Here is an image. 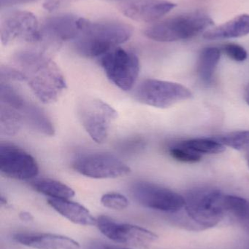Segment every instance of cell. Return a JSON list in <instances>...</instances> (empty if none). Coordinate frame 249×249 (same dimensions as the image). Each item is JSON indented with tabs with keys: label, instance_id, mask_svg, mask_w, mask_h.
Wrapping results in <instances>:
<instances>
[{
	"label": "cell",
	"instance_id": "1",
	"mask_svg": "<svg viewBox=\"0 0 249 249\" xmlns=\"http://www.w3.org/2000/svg\"><path fill=\"white\" fill-rule=\"evenodd\" d=\"M13 60L34 94L42 103H54L67 89V82L59 67L45 54L35 51H19Z\"/></svg>",
	"mask_w": 249,
	"mask_h": 249
},
{
	"label": "cell",
	"instance_id": "2",
	"mask_svg": "<svg viewBox=\"0 0 249 249\" xmlns=\"http://www.w3.org/2000/svg\"><path fill=\"white\" fill-rule=\"evenodd\" d=\"M80 33L75 39L76 51L86 58H101L133 36L130 25L118 21H92L80 18Z\"/></svg>",
	"mask_w": 249,
	"mask_h": 249
},
{
	"label": "cell",
	"instance_id": "3",
	"mask_svg": "<svg viewBox=\"0 0 249 249\" xmlns=\"http://www.w3.org/2000/svg\"><path fill=\"white\" fill-rule=\"evenodd\" d=\"M225 194L213 188L196 189L185 198L184 225L194 230H206L217 225L227 214Z\"/></svg>",
	"mask_w": 249,
	"mask_h": 249
},
{
	"label": "cell",
	"instance_id": "4",
	"mask_svg": "<svg viewBox=\"0 0 249 249\" xmlns=\"http://www.w3.org/2000/svg\"><path fill=\"white\" fill-rule=\"evenodd\" d=\"M213 25V20L206 15L190 13L155 23L147 28L144 34L156 42H176L194 37Z\"/></svg>",
	"mask_w": 249,
	"mask_h": 249
},
{
	"label": "cell",
	"instance_id": "5",
	"mask_svg": "<svg viewBox=\"0 0 249 249\" xmlns=\"http://www.w3.org/2000/svg\"><path fill=\"white\" fill-rule=\"evenodd\" d=\"M108 80L124 91L133 89L140 73V61L133 52L117 47L100 58Z\"/></svg>",
	"mask_w": 249,
	"mask_h": 249
},
{
	"label": "cell",
	"instance_id": "6",
	"mask_svg": "<svg viewBox=\"0 0 249 249\" xmlns=\"http://www.w3.org/2000/svg\"><path fill=\"white\" fill-rule=\"evenodd\" d=\"M192 96L191 90L183 85L155 79L142 82L135 91V98L139 102L160 109L171 107Z\"/></svg>",
	"mask_w": 249,
	"mask_h": 249
},
{
	"label": "cell",
	"instance_id": "7",
	"mask_svg": "<svg viewBox=\"0 0 249 249\" xmlns=\"http://www.w3.org/2000/svg\"><path fill=\"white\" fill-rule=\"evenodd\" d=\"M0 104L15 109L24 125L32 130L45 136H52L55 133L54 124L42 109L26 100L6 82H1L0 85Z\"/></svg>",
	"mask_w": 249,
	"mask_h": 249
},
{
	"label": "cell",
	"instance_id": "8",
	"mask_svg": "<svg viewBox=\"0 0 249 249\" xmlns=\"http://www.w3.org/2000/svg\"><path fill=\"white\" fill-rule=\"evenodd\" d=\"M77 114L83 128L97 143L105 142L111 124L118 118V112L111 105L96 99L83 101L79 106Z\"/></svg>",
	"mask_w": 249,
	"mask_h": 249
},
{
	"label": "cell",
	"instance_id": "9",
	"mask_svg": "<svg viewBox=\"0 0 249 249\" xmlns=\"http://www.w3.org/2000/svg\"><path fill=\"white\" fill-rule=\"evenodd\" d=\"M75 171L96 179L125 177L131 168L114 155L105 152H92L77 157L73 163Z\"/></svg>",
	"mask_w": 249,
	"mask_h": 249
},
{
	"label": "cell",
	"instance_id": "10",
	"mask_svg": "<svg viewBox=\"0 0 249 249\" xmlns=\"http://www.w3.org/2000/svg\"><path fill=\"white\" fill-rule=\"evenodd\" d=\"M133 198L148 209L177 213L184 209L185 198L169 189L146 181H137L131 187Z\"/></svg>",
	"mask_w": 249,
	"mask_h": 249
},
{
	"label": "cell",
	"instance_id": "11",
	"mask_svg": "<svg viewBox=\"0 0 249 249\" xmlns=\"http://www.w3.org/2000/svg\"><path fill=\"white\" fill-rule=\"evenodd\" d=\"M96 227L105 237L118 244L136 248H147L158 239L149 230L130 224L119 223L110 217H98Z\"/></svg>",
	"mask_w": 249,
	"mask_h": 249
},
{
	"label": "cell",
	"instance_id": "12",
	"mask_svg": "<svg viewBox=\"0 0 249 249\" xmlns=\"http://www.w3.org/2000/svg\"><path fill=\"white\" fill-rule=\"evenodd\" d=\"M0 171L8 178L29 180L39 173L36 160L19 146L7 143L0 144Z\"/></svg>",
	"mask_w": 249,
	"mask_h": 249
},
{
	"label": "cell",
	"instance_id": "13",
	"mask_svg": "<svg viewBox=\"0 0 249 249\" xmlns=\"http://www.w3.org/2000/svg\"><path fill=\"white\" fill-rule=\"evenodd\" d=\"M0 35L3 45H7L17 39L29 42H39L40 28L33 13L28 11H16L2 20Z\"/></svg>",
	"mask_w": 249,
	"mask_h": 249
},
{
	"label": "cell",
	"instance_id": "14",
	"mask_svg": "<svg viewBox=\"0 0 249 249\" xmlns=\"http://www.w3.org/2000/svg\"><path fill=\"white\" fill-rule=\"evenodd\" d=\"M79 18L72 15H59L46 19L40 28L39 42L58 44L75 40L80 33Z\"/></svg>",
	"mask_w": 249,
	"mask_h": 249
},
{
	"label": "cell",
	"instance_id": "15",
	"mask_svg": "<svg viewBox=\"0 0 249 249\" xmlns=\"http://www.w3.org/2000/svg\"><path fill=\"white\" fill-rule=\"evenodd\" d=\"M176 4L166 0H129L121 4V13L132 20L154 22L168 14Z\"/></svg>",
	"mask_w": 249,
	"mask_h": 249
},
{
	"label": "cell",
	"instance_id": "16",
	"mask_svg": "<svg viewBox=\"0 0 249 249\" xmlns=\"http://www.w3.org/2000/svg\"><path fill=\"white\" fill-rule=\"evenodd\" d=\"M13 239L17 243L35 249H80L77 241L55 234L19 233Z\"/></svg>",
	"mask_w": 249,
	"mask_h": 249
},
{
	"label": "cell",
	"instance_id": "17",
	"mask_svg": "<svg viewBox=\"0 0 249 249\" xmlns=\"http://www.w3.org/2000/svg\"><path fill=\"white\" fill-rule=\"evenodd\" d=\"M48 203L56 212L73 223L83 226H96L95 219L89 210L82 205L68 199L49 198Z\"/></svg>",
	"mask_w": 249,
	"mask_h": 249
},
{
	"label": "cell",
	"instance_id": "18",
	"mask_svg": "<svg viewBox=\"0 0 249 249\" xmlns=\"http://www.w3.org/2000/svg\"><path fill=\"white\" fill-rule=\"evenodd\" d=\"M249 34V14H243L220 26L206 31L203 34V37L209 40H216L241 37Z\"/></svg>",
	"mask_w": 249,
	"mask_h": 249
},
{
	"label": "cell",
	"instance_id": "19",
	"mask_svg": "<svg viewBox=\"0 0 249 249\" xmlns=\"http://www.w3.org/2000/svg\"><path fill=\"white\" fill-rule=\"evenodd\" d=\"M34 190L50 198L70 199L75 196V191L61 181L51 178H39L31 183Z\"/></svg>",
	"mask_w": 249,
	"mask_h": 249
},
{
	"label": "cell",
	"instance_id": "20",
	"mask_svg": "<svg viewBox=\"0 0 249 249\" xmlns=\"http://www.w3.org/2000/svg\"><path fill=\"white\" fill-rule=\"evenodd\" d=\"M221 51L214 47L202 51L197 62V74L205 83H210L220 60Z\"/></svg>",
	"mask_w": 249,
	"mask_h": 249
},
{
	"label": "cell",
	"instance_id": "21",
	"mask_svg": "<svg viewBox=\"0 0 249 249\" xmlns=\"http://www.w3.org/2000/svg\"><path fill=\"white\" fill-rule=\"evenodd\" d=\"M225 206L227 213L232 215L240 226L249 234V200L238 196L225 195Z\"/></svg>",
	"mask_w": 249,
	"mask_h": 249
},
{
	"label": "cell",
	"instance_id": "22",
	"mask_svg": "<svg viewBox=\"0 0 249 249\" xmlns=\"http://www.w3.org/2000/svg\"><path fill=\"white\" fill-rule=\"evenodd\" d=\"M174 144L190 149L201 155L203 154L211 155L222 153L225 150V146L213 138L188 139L176 142Z\"/></svg>",
	"mask_w": 249,
	"mask_h": 249
},
{
	"label": "cell",
	"instance_id": "23",
	"mask_svg": "<svg viewBox=\"0 0 249 249\" xmlns=\"http://www.w3.org/2000/svg\"><path fill=\"white\" fill-rule=\"evenodd\" d=\"M24 125L23 120L13 108L0 104V130L1 135L14 136L19 133L22 126Z\"/></svg>",
	"mask_w": 249,
	"mask_h": 249
},
{
	"label": "cell",
	"instance_id": "24",
	"mask_svg": "<svg viewBox=\"0 0 249 249\" xmlns=\"http://www.w3.org/2000/svg\"><path fill=\"white\" fill-rule=\"evenodd\" d=\"M212 138L235 150L245 152L249 148V130L230 132Z\"/></svg>",
	"mask_w": 249,
	"mask_h": 249
},
{
	"label": "cell",
	"instance_id": "25",
	"mask_svg": "<svg viewBox=\"0 0 249 249\" xmlns=\"http://www.w3.org/2000/svg\"><path fill=\"white\" fill-rule=\"evenodd\" d=\"M101 203L104 207L113 210H124L129 206V200L125 196L116 193H109L101 197Z\"/></svg>",
	"mask_w": 249,
	"mask_h": 249
},
{
	"label": "cell",
	"instance_id": "26",
	"mask_svg": "<svg viewBox=\"0 0 249 249\" xmlns=\"http://www.w3.org/2000/svg\"><path fill=\"white\" fill-rule=\"evenodd\" d=\"M169 153L172 158L181 162L194 163L199 162L202 159V155L200 154L196 153L186 148L177 146L174 143L170 146Z\"/></svg>",
	"mask_w": 249,
	"mask_h": 249
},
{
	"label": "cell",
	"instance_id": "27",
	"mask_svg": "<svg viewBox=\"0 0 249 249\" xmlns=\"http://www.w3.org/2000/svg\"><path fill=\"white\" fill-rule=\"evenodd\" d=\"M222 51L224 53L226 54L227 56L238 62H243L248 57V53L245 48L238 44H225L222 46Z\"/></svg>",
	"mask_w": 249,
	"mask_h": 249
},
{
	"label": "cell",
	"instance_id": "28",
	"mask_svg": "<svg viewBox=\"0 0 249 249\" xmlns=\"http://www.w3.org/2000/svg\"><path fill=\"white\" fill-rule=\"evenodd\" d=\"M145 141L141 138H130L123 141L118 144V149L124 153H136L144 149Z\"/></svg>",
	"mask_w": 249,
	"mask_h": 249
},
{
	"label": "cell",
	"instance_id": "29",
	"mask_svg": "<svg viewBox=\"0 0 249 249\" xmlns=\"http://www.w3.org/2000/svg\"><path fill=\"white\" fill-rule=\"evenodd\" d=\"M0 77H1V81L16 80V81L26 82L24 74L20 70L17 68L8 67V66H1L0 69Z\"/></svg>",
	"mask_w": 249,
	"mask_h": 249
},
{
	"label": "cell",
	"instance_id": "30",
	"mask_svg": "<svg viewBox=\"0 0 249 249\" xmlns=\"http://www.w3.org/2000/svg\"><path fill=\"white\" fill-rule=\"evenodd\" d=\"M79 1L81 0H45L43 7L48 11H53Z\"/></svg>",
	"mask_w": 249,
	"mask_h": 249
},
{
	"label": "cell",
	"instance_id": "31",
	"mask_svg": "<svg viewBox=\"0 0 249 249\" xmlns=\"http://www.w3.org/2000/svg\"><path fill=\"white\" fill-rule=\"evenodd\" d=\"M86 249H129L122 248V247H116V246L111 245V244H105L99 241H93L90 243L86 247Z\"/></svg>",
	"mask_w": 249,
	"mask_h": 249
},
{
	"label": "cell",
	"instance_id": "32",
	"mask_svg": "<svg viewBox=\"0 0 249 249\" xmlns=\"http://www.w3.org/2000/svg\"><path fill=\"white\" fill-rule=\"evenodd\" d=\"M19 218H20V220L25 222H32L34 220V216H32V213L27 212H20L19 213Z\"/></svg>",
	"mask_w": 249,
	"mask_h": 249
},
{
	"label": "cell",
	"instance_id": "33",
	"mask_svg": "<svg viewBox=\"0 0 249 249\" xmlns=\"http://www.w3.org/2000/svg\"><path fill=\"white\" fill-rule=\"evenodd\" d=\"M244 98H245L246 102L249 106V84L247 85V88H246Z\"/></svg>",
	"mask_w": 249,
	"mask_h": 249
},
{
	"label": "cell",
	"instance_id": "34",
	"mask_svg": "<svg viewBox=\"0 0 249 249\" xmlns=\"http://www.w3.org/2000/svg\"><path fill=\"white\" fill-rule=\"evenodd\" d=\"M245 156H246V159H247V164H248V166L249 168V148L245 152Z\"/></svg>",
	"mask_w": 249,
	"mask_h": 249
}]
</instances>
